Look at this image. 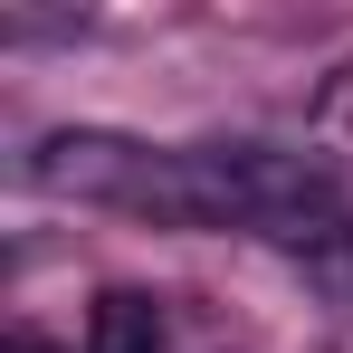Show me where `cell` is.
Masks as SVG:
<instances>
[{
  "mask_svg": "<svg viewBox=\"0 0 353 353\" xmlns=\"http://www.w3.org/2000/svg\"><path fill=\"white\" fill-rule=\"evenodd\" d=\"M124 210L153 230H248L277 248H334L353 230L334 172L277 143H143Z\"/></svg>",
  "mask_w": 353,
  "mask_h": 353,
  "instance_id": "1",
  "label": "cell"
},
{
  "mask_svg": "<svg viewBox=\"0 0 353 353\" xmlns=\"http://www.w3.org/2000/svg\"><path fill=\"white\" fill-rule=\"evenodd\" d=\"M86 353H172L163 296H143V287H105V296H96V315H86Z\"/></svg>",
  "mask_w": 353,
  "mask_h": 353,
  "instance_id": "2",
  "label": "cell"
}]
</instances>
